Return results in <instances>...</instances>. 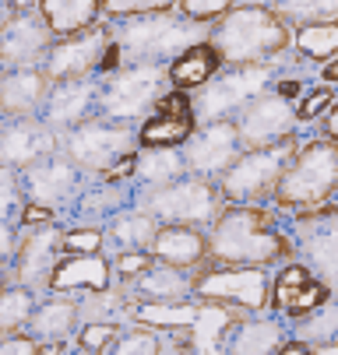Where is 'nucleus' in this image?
<instances>
[{
  "instance_id": "f257e3e1",
  "label": "nucleus",
  "mask_w": 338,
  "mask_h": 355,
  "mask_svg": "<svg viewBox=\"0 0 338 355\" xmlns=\"http://www.w3.org/2000/svg\"><path fill=\"white\" fill-rule=\"evenodd\" d=\"M293 239L264 205H226L208 225V264L215 268H268L293 261Z\"/></svg>"
},
{
  "instance_id": "f03ea898",
  "label": "nucleus",
  "mask_w": 338,
  "mask_h": 355,
  "mask_svg": "<svg viewBox=\"0 0 338 355\" xmlns=\"http://www.w3.org/2000/svg\"><path fill=\"white\" fill-rule=\"evenodd\" d=\"M208 42L222 67H264L293 46V28L275 15V8L251 0L226 11L208 28Z\"/></svg>"
},
{
  "instance_id": "7ed1b4c3",
  "label": "nucleus",
  "mask_w": 338,
  "mask_h": 355,
  "mask_svg": "<svg viewBox=\"0 0 338 355\" xmlns=\"http://www.w3.org/2000/svg\"><path fill=\"white\" fill-rule=\"evenodd\" d=\"M212 25H194L187 18L169 15H144L130 21L113 25V39L124 49V67L127 64H173L183 49L208 42Z\"/></svg>"
},
{
  "instance_id": "20e7f679",
  "label": "nucleus",
  "mask_w": 338,
  "mask_h": 355,
  "mask_svg": "<svg viewBox=\"0 0 338 355\" xmlns=\"http://www.w3.org/2000/svg\"><path fill=\"white\" fill-rule=\"evenodd\" d=\"M338 193V141H307L296 148L293 162L285 166L275 205L289 211H310L321 205H331V197Z\"/></svg>"
},
{
  "instance_id": "39448f33",
  "label": "nucleus",
  "mask_w": 338,
  "mask_h": 355,
  "mask_svg": "<svg viewBox=\"0 0 338 355\" xmlns=\"http://www.w3.org/2000/svg\"><path fill=\"white\" fill-rule=\"evenodd\" d=\"M134 208L149 211L159 225L208 229L226 208V200L219 193V183L201 180V176H183L166 187H141L134 197Z\"/></svg>"
},
{
  "instance_id": "423d86ee",
  "label": "nucleus",
  "mask_w": 338,
  "mask_h": 355,
  "mask_svg": "<svg viewBox=\"0 0 338 355\" xmlns=\"http://www.w3.org/2000/svg\"><path fill=\"white\" fill-rule=\"evenodd\" d=\"M134 151H137V127L106 116H92L74 130L60 134V155L71 159L92 180H103L120 159L134 155Z\"/></svg>"
},
{
  "instance_id": "0eeeda50",
  "label": "nucleus",
  "mask_w": 338,
  "mask_h": 355,
  "mask_svg": "<svg viewBox=\"0 0 338 355\" xmlns=\"http://www.w3.org/2000/svg\"><path fill=\"white\" fill-rule=\"evenodd\" d=\"M99 116L117 123H137L152 116L159 98L173 88L166 64H127L110 78H99Z\"/></svg>"
},
{
  "instance_id": "6e6552de",
  "label": "nucleus",
  "mask_w": 338,
  "mask_h": 355,
  "mask_svg": "<svg viewBox=\"0 0 338 355\" xmlns=\"http://www.w3.org/2000/svg\"><path fill=\"white\" fill-rule=\"evenodd\" d=\"M300 141L285 137L282 144L271 148H257V151H244L215 183L226 205H264L268 197H275L278 180L285 173V166L293 162Z\"/></svg>"
},
{
  "instance_id": "1a4fd4ad",
  "label": "nucleus",
  "mask_w": 338,
  "mask_h": 355,
  "mask_svg": "<svg viewBox=\"0 0 338 355\" xmlns=\"http://www.w3.org/2000/svg\"><path fill=\"white\" fill-rule=\"evenodd\" d=\"M271 85V67H226L219 71L208 85L194 88L190 95V113L198 123H215V120H236L239 110Z\"/></svg>"
},
{
  "instance_id": "9d476101",
  "label": "nucleus",
  "mask_w": 338,
  "mask_h": 355,
  "mask_svg": "<svg viewBox=\"0 0 338 355\" xmlns=\"http://www.w3.org/2000/svg\"><path fill=\"white\" fill-rule=\"evenodd\" d=\"M194 295L201 302H222L233 310L261 313L271 302V282L264 268H215L205 264L194 271Z\"/></svg>"
},
{
  "instance_id": "9b49d317",
  "label": "nucleus",
  "mask_w": 338,
  "mask_h": 355,
  "mask_svg": "<svg viewBox=\"0 0 338 355\" xmlns=\"http://www.w3.org/2000/svg\"><path fill=\"white\" fill-rule=\"evenodd\" d=\"M60 229L57 222H42V225H22L18 229V250L11 261V278L15 285L28 292H50V278L60 261Z\"/></svg>"
},
{
  "instance_id": "f8f14e48",
  "label": "nucleus",
  "mask_w": 338,
  "mask_h": 355,
  "mask_svg": "<svg viewBox=\"0 0 338 355\" xmlns=\"http://www.w3.org/2000/svg\"><path fill=\"white\" fill-rule=\"evenodd\" d=\"M303 264L321 278L328 288H338V208L321 205L300 211L296 218V243Z\"/></svg>"
},
{
  "instance_id": "ddd939ff",
  "label": "nucleus",
  "mask_w": 338,
  "mask_h": 355,
  "mask_svg": "<svg viewBox=\"0 0 338 355\" xmlns=\"http://www.w3.org/2000/svg\"><path fill=\"white\" fill-rule=\"evenodd\" d=\"M296 106L278 92H261L254 103H247L236 116V134L244 151L282 144L285 137H296Z\"/></svg>"
},
{
  "instance_id": "4468645a",
  "label": "nucleus",
  "mask_w": 338,
  "mask_h": 355,
  "mask_svg": "<svg viewBox=\"0 0 338 355\" xmlns=\"http://www.w3.org/2000/svg\"><path fill=\"white\" fill-rule=\"evenodd\" d=\"M113 39V25L103 18L95 21L92 28L78 32V35H67V39H57L50 57H46V74L57 81H85V78H95L99 71V60L106 53V46Z\"/></svg>"
},
{
  "instance_id": "2eb2a0df",
  "label": "nucleus",
  "mask_w": 338,
  "mask_h": 355,
  "mask_svg": "<svg viewBox=\"0 0 338 355\" xmlns=\"http://www.w3.org/2000/svg\"><path fill=\"white\" fill-rule=\"evenodd\" d=\"M239 155H244V144H239V134H236V120L201 123L183 144L187 173L201 180H219Z\"/></svg>"
},
{
  "instance_id": "dca6fc26",
  "label": "nucleus",
  "mask_w": 338,
  "mask_h": 355,
  "mask_svg": "<svg viewBox=\"0 0 338 355\" xmlns=\"http://www.w3.org/2000/svg\"><path fill=\"white\" fill-rule=\"evenodd\" d=\"M57 35L42 21L39 11L25 15H8L4 28H0V64L4 71H25V67H46Z\"/></svg>"
},
{
  "instance_id": "f3484780",
  "label": "nucleus",
  "mask_w": 338,
  "mask_h": 355,
  "mask_svg": "<svg viewBox=\"0 0 338 355\" xmlns=\"http://www.w3.org/2000/svg\"><path fill=\"white\" fill-rule=\"evenodd\" d=\"M22 187H25V200L50 208L57 215V211L74 208L78 193L85 190V173L57 151L53 159H46V162L32 166L28 173H22Z\"/></svg>"
},
{
  "instance_id": "a211bd4d",
  "label": "nucleus",
  "mask_w": 338,
  "mask_h": 355,
  "mask_svg": "<svg viewBox=\"0 0 338 355\" xmlns=\"http://www.w3.org/2000/svg\"><path fill=\"white\" fill-rule=\"evenodd\" d=\"M57 151H60V134L42 116L8 120L0 127V166H8L15 173H28L32 166L53 159Z\"/></svg>"
},
{
  "instance_id": "6ab92c4d",
  "label": "nucleus",
  "mask_w": 338,
  "mask_h": 355,
  "mask_svg": "<svg viewBox=\"0 0 338 355\" xmlns=\"http://www.w3.org/2000/svg\"><path fill=\"white\" fill-rule=\"evenodd\" d=\"M194 113H190V95L180 88H169L152 116H144L137 127V148H183L194 134Z\"/></svg>"
},
{
  "instance_id": "aec40b11",
  "label": "nucleus",
  "mask_w": 338,
  "mask_h": 355,
  "mask_svg": "<svg viewBox=\"0 0 338 355\" xmlns=\"http://www.w3.org/2000/svg\"><path fill=\"white\" fill-rule=\"evenodd\" d=\"M201 302V299H198ZM244 320L239 317V310H233V306H222V302H201L198 306V317H194V324L190 327H183V331H173V338H176V355H229V334H233V327Z\"/></svg>"
},
{
  "instance_id": "412c9836",
  "label": "nucleus",
  "mask_w": 338,
  "mask_h": 355,
  "mask_svg": "<svg viewBox=\"0 0 338 355\" xmlns=\"http://www.w3.org/2000/svg\"><path fill=\"white\" fill-rule=\"evenodd\" d=\"M324 302H331V288L314 278V271L307 264H296V261H289L282 268V275L275 278L271 285V302L268 306H275V313H289L293 320L321 310Z\"/></svg>"
},
{
  "instance_id": "4be33fe9",
  "label": "nucleus",
  "mask_w": 338,
  "mask_h": 355,
  "mask_svg": "<svg viewBox=\"0 0 338 355\" xmlns=\"http://www.w3.org/2000/svg\"><path fill=\"white\" fill-rule=\"evenodd\" d=\"M99 92L103 81L99 78H85V81H57L50 98L42 106V120L50 123L57 134L74 130L78 123L99 116Z\"/></svg>"
},
{
  "instance_id": "5701e85b",
  "label": "nucleus",
  "mask_w": 338,
  "mask_h": 355,
  "mask_svg": "<svg viewBox=\"0 0 338 355\" xmlns=\"http://www.w3.org/2000/svg\"><path fill=\"white\" fill-rule=\"evenodd\" d=\"M53 92V78L46 67H25V71H4L0 78V116L4 120H35L42 116V106Z\"/></svg>"
},
{
  "instance_id": "b1692460",
  "label": "nucleus",
  "mask_w": 338,
  "mask_h": 355,
  "mask_svg": "<svg viewBox=\"0 0 338 355\" xmlns=\"http://www.w3.org/2000/svg\"><path fill=\"white\" fill-rule=\"evenodd\" d=\"M113 288V264L103 253H60L57 271L50 278V292L85 295Z\"/></svg>"
},
{
  "instance_id": "393cba45",
  "label": "nucleus",
  "mask_w": 338,
  "mask_h": 355,
  "mask_svg": "<svg viewBox=\"0 0 338 355\" xmlns=\"http://www.w3.org/2000/svg\"><path fill=\"white\" fill-rule=\"evenodd\" d=\"M149 253L159 264H169V268H180V271H201L208 264V229L159 225Z\"/></svg>"
},
{
  "instance_id": "a878e982",
  "label": "nucleus",
  "mask_w": 338,
  "mask_h": 355,
  "mask_svg": "<svg viewBox=\"0 0 338 355\" xmlns=\"http://www.w3.org/2000/svg\"><path fill=\"white\" fill-rule=\"evenodd\" d=\"M81 327V302L78 295H60L50 292L42 302H35V310L28 317V334L35 341H67Z\"/></svg>"
},
{
  "instance_id": "bb28decb",
  "label": "nucleus",
  "mask_w": 338,
  "mask_h": 355,
  "mask_svg": "<svg viewBox=\"0 0 338 355\" xmlns=\"http://www.w3.org/2000/svg\"><path fill=\"white\" fill-rule=\"evenodd\" d=\"M130 302L141 299H155V302H176V299H190L194 295V271H180L169 264H152L141 278H134L130 285H124Z\"/></svg>"
},
{
  "instance_id": "cd10ccee",
  "label": "nucleus",
  "mask_w": 338,
  "mask_h": 355,
  "mask_svg": "<svg viewBox=\"0 0 338 355\" xmlns=\"http://www.w3.org/2000/svg\"><path fill=\"white\" fill-rule=\"evenodd\" d=\"M39 15L57 39H67L103 21V0H42Z\"/></svg>"
},
{
  "instance_id": "c85d7f7f",
  "label": "nucleus",
  "mask_w": 338,
  "mask_h": 355,
  "mask_svg": "<svg viewBox=\"0 0 338 355\" xmlns=\"http://www.w3.org/2000/svg\"><path fill=\"white\" fill-rule=\"evenodd\" d=\"M201 302H190V299H176V302H155V299H141L130 302V313L127 320L134 327H149V331H183L194 324Z\"/></svg>"
},
{
  "instance_id": "c756f323",
  "label": "nucleus",
  "mask_w": 338,
  "mask_h": 355,
  "mask_svg": "<svg viewBox=\"0 0 338 355\" xmlns=\"http://www.w3.org/2000/svg\"><path fill=\"white\" fill-rule=\"evenodd\" d=\"M183 176H190L183 162V148H137V155H134L137 187H166Z\"/></svg>"
},
{
  "instance_id": "7c9ffc66",
  "label": "nucleus",
  "mask_w": 338,
  "mask_h": 355,
  "mask_svg": "<svg viewBox=\"0 0 338 355\" xmlns=\"http://www.w3.org/2000/svg\"><path fill=\"white\" fill-rule=\"evenodd\" d=\"M106 246H113V253L120 250H149L155 232H159V222L141 211V208H124L120 215H113L106 222Z\"/></svg>"
},
{
  "instance_id": "2f4dec72",
  "label": "nucleus",
  "mask_w": 338,
  "mask_h": 355,
  "mask_svg": "<svg viewBox=\"0 0 338 355\" xmlns=\"http://www.w3.org/2000/svg\"><path fill=\"white\" fill-rule=\"evenodd\" d=\"M222 71V60L212 49V42H198L183 49V53L169 64V85L173 88H201Z\"/></svg>"
},
{
  "instance_id": "473e14b6",
  "label": "nucleus",
  "mask_w": 338,
  "mask_h": 355,
  "mask_svg": "<svg viewBox=\"0 0 338 355\" xmlns=\"http://www.w3.org/2000/svg\"><path fill=\"white\" fill-rule=\"evenodd\" d=\"M285 341L282 320H254L244 317L229 334V355H275V348Z\"/></svg>"
},
{
  "instance_id": "72a5a7b5",
  "label": "nucleus",
  "mask_w": 338,
  "mask_h": 355,
  "mask_svg": "<svg viewBox=\"0 0 338 355\" xmlns=\"http://www.w3.org/2000/svg\"><path fill=\"white\" fill-rule=\"evenodd\" d=\"M124 190H120V183H106V180H95L92 187H85L81 193H78V200H74V215L81 218L78 225H99V218H113V215H120L124 208Z\"/></svg>"
},
{
  "instance_id": "f704fd0d",
  "label": "nucleus",
  "mask_w": 338,
  "mask_h": 355,
  "mask_svg": "<svg viewBox=\"0 0 338 355\" xmlns=\"http://www.w3.org/2000/svg\"><path fill=\"white\" fill-rule=\"evenodd\" d=\"M275 15L289 28L338 21V0H275Z\"/></svg>"
},
{
  "instance_id": "c9c22d12",
  "label": "nucleus",
  "mask_w": 338,
  "mask_h": 355,
  "mask_svg": "<svg viewBox=\"0 0 338 355\" xmlns=\"http://www.w3.org/2000/svg\"><path fill=\"white\" fill-rule=\"evenodd\" d=\"M293 46L307 60H335L338 57V21L293 28Z\"/></svg>"
},
{
  "instance_id": "e433bc0d",
  "label": "nucleus",
  "mask_w": 338,
  "mask_h": 355,
  "mask_svg": "<svg viewBox=\"0 0 338 355\" xmlns=\"http://www.w3.org/2000/svg\"><path fill=\"white\" fill-rule=\"evenodd\" d=\"M35 310V292L22 285H8L0 292V338L28 331V317Z\"/></svg>"
},
{
  "instance_id": "4c0bfd02",
  "label": "nucleus",
  "mask_w": 338,
  "mask_h": 355,
  "mask_svg": "<svg viewBox=\"0 0 338 355\" xmlns=\"http://www.w3.org/2000/svg\"><path fill=\"white\" fill-rule=\"evenodd\" d=\"M296 338L307 341L310 348L328 345V341H338V302H324L321 310L300 317L296 320Z\"/></svg>"
},
{
  "instance_id": "58836bf2",
  "label": "nucleus",
  "mask_w": 338,
  "mask_h": 355,
  "mask_svg": "<svg viewBox=\"0 0 338 355\" xmlns=\"http://www.w3.org/2000/svg\"><path fill=\"white\" fill-rule=\"evenodd\" d=\"M120 338H124L120 320H88L78 327V348L85 355H106V352H113V345Z\"/></svg>"
},
{
  "instance_id": "ea45409f",
  "label": "nucleus",
  "mask_w": 338,
  "mask_h": 355,
  "mask_svg": "<svg viewBox=\"0 0 338 355\" xmlns=\"http://www.w3.org/2000/svg\"><path fill=\"white\" fill-rule=\"evenodd\" d=\"M176 11V0H103V18L110 25L144 18V15H169Z\"/></svg>"
},
{
  "instance_id": "a19ab883",
  "label": "nucleus",
  "mask_w": 338,
  "mask_h": 355,
  "mask_svg": "<svg viewBox=\"0 0 338 355\" xmlns=\"http://www.w3.org/2000/svg\"><path fill=\"white\" fill-rule=\"evenodd\" d=\"M233 8H236V0H176L180 18L194 21V25H215Z\"/></svg>"
},
{
  "instance_id": "79ce46f5",
  "label": "nucleus",
  "mask_w": 338,
  "mask_h": 355,
  "mask_svg": "<svg viewBox=\"0 0 338 355\" xmlns=\"http://www.w3.org/2000/svg\"><path fill=\"white\" fill-rule=\"evenodd\" d=\"M106 232L99 225H74L60 236V253H103Z\"/></svg>"
},
{
  "instance_id": "37998d69",
  "label": "nucleus",
  "mask_w": 338,
  "mask_h": 355,
  "mask_svg": "<svg viewBox=\"0 0 338 355\" xmlns=\"http://www.w3.org/2000/svg\"><path fill=\"white\" fill-rule=\"evenodd\" d=\"M25 205V187H22V173L0 166V215H8L18 222V211Z\"/></svg>"
},
{
  "instance_id": "c03bdc74",
  "label": "nucleus",
  "mask_w": 338,
  "mask_h": 355,
  "mask_svg": "<svg viewBox=\"0 0 338 355\" xmlns=\"http://www.w3.org/2000/svg\"><path fill=\"white\" fill-rule=\"evenodd\" d=\"M113 275L124 282V285H130L134 278H141L144 271H149L155 261H152V253L149 250H120V253H113Z\"/></svg>"
},
{
  "instance_id": "a18cd8bd",
  "label": "nucleus",
  "mask_w": 338,
  "mask_h": 355,
  "mask_svg": "<svg viewBox=\"0 0 338 355\" xmlns=\"http://www.w3.org/2000/svg\"><path fill=\"white\" fill-rule=\"evenodd\" d=\"M328 106H335V88H331V85H321V88L307 92L300 103H296V120H300V123H310V120H317Z\"/></svg>"
},
{
  "instance_id": "49530a36",
  "label": "nucleus",
  "mask_w": 338,
  "mask_h": 355,
  "mask_svg": "<svg viewBox=\"0 0 338 355\" xmlns=\"http://www.w3.org/2000/svg\"><path fill=\"white\" fill-rule=\"evenodd\" d=\"M35 352H39V341L28 331L0 338V355H35Z\"/></svg>"
},
{
  "instance_id": "de8ad7c7",
  "label": "nucleus",
  "mask_w": 338,
  "mask_h": 355,
  "mask_svg": "<svg viewBox=\"0 0 338 355\" xmlns=\"http://www.w3.org/2000/svg\"><path fill=\"white\" fill-rule=\"evenodd\" d=\"M15 250H18V222L0 215V261H15Z\"/></svg>"
},
{
  "instance_id": "09e8293b",
  "label": "nucleus",
  "mask_w": 338,
  "mask_h": 355,
  "mask_svg": "<svg viewBox=\"0 0 338 355\" xmlns=\"http://www.w3.org/2000/svg\"><path fill=\"white\" fill-rule=\"evenodd\" d=\"M57 215L50 208H42V205H32V200H25L22 211H18V222L22 225H42V222H53Z\"/></svg>"
},
{
  "instance_id": "8fccbe9b",
  "label": "nucleus",
  "mask_w": 338,
  "mask_h": 355,
  "mask_svg": "<svg viewBox=\"0 0 338 355\" xmlns=\"http://www.w3.org/2000/svg\"><path fill=\"white\" fill-rule=\"evenodd\" d=\"M134 155H137V151H134ZM134 155H127V159H120L103 180L106 183H127V180H134Z\"/></svg>"
},
{
  "instance_id": "3c124183",
  "label": "nucleus",
  "mask_w": 338,
  "mask_h": 355,
  "mask_svg": "<svg viewBox=\"0 0 338 355\" xmlns=\"http://www.w3.org/2000/svg\"><path fill=\"white\" fill-rule=\"evenodd\" d=\"M275 355H310V345L307 341H282L278 348H275Z\"/></svg>"
},
{
  "instance_id": "603ef678",
  "label": "nucleus",
  "mask_w": 338,
  "mask_h": 355,
  "mask_svg": "<svg viewBox=\"0 0 338 355\" xmlns=\"http://www.w3.org/2000/svg\"><path fill=\"white\" fill-rule=\"evenodd\" d=\"M42 0H8V11L11 15H25V11H39Z\"/></svg>"
},
{
  "instance_id": "864d4df0",
  "label": "nucleus",
  "mask_w": 338,
  "mask_h": 355,
  "mask_svg": "<svg viewBox=\"0 0 338 355\" xmlns=\"http://www.w3.org/2000/svg\"><path fill=\"white\" fill-rule=\"evenodd\" d=\"M324 134H328V141H338V103L331 106V113L324 120Z\"/></svg>"
},
{
  "instance_id": "5fc2aeb1",
  "label": "nucleus",
  "mask_w": 338,
  "mask_h": 355,
  "mask_svg": "<svg viewBox=\"0 0 338 355\" xmlns=\"http://www.w3.org/2000/svg\"><path fill=\"white\" fill-rule=\"evenodd\" d=\"M275 92H278L282 98H289L293 92H300V81H278V85H275Z\"/></svg>"
},
{
  "instance_id": "6e6d98bb",
  "label": "nucleus",
  "mask_w": 338,
  "mask_h": 355,
  "mask_svg": "<svg viewBox=\"0 0 338 355\" xmlns=\"http://www.w3.org/2000/svg\"><path fill=\"white\" fill-rule=\"evenodd\" d=\"M8 285H15V278H11V264H8V261H0V292H4Z\"/></svg>"
},
{
  "instance_id": "4d7b16f0",
  "label": "nucleus",
  "mask_w": 338,
  "mask_h": 355,
  "mask_svg": "<svg viewBox=\"0 0 338 355\" xmlns=\"http://www.w3.org/2000/svg\"><path fill=\"white\" fill-rule=\"evenodd\" d=\"M310 355H338V341H328V345H317V348H310Z\"/></svg>"
},
{
  "instance_id": "13d9d810",
  "label": "nucleus",
  "mask_w": 338,
  "mask_h": 355,
  "mask_svg": "<svg viewBox=\"0 0 338 355\" xmlns=\"http://www.w3.org/2000/svg\"><path fill=\"white\" fill-rule=\"evenodd\" d=\"M324 78H328V81H338V57H335V64L324 71Z\"/></svg>"
},
{
  "instance_id": "bf43d9fd",
  "label": "nucleus",
  "mask_w": 338,
  "mask_h": 355,
  "mask_svg": "<svg viewBox=\"0 0 338 355\" xmlns=\"http://www.w3.org/2000/svg\"><path fill=\"white\" fill-rule=\"evenodd\" d=\"M8 15H11V11H8V4H4V0H0V28H4V21H8Z\"/></svg>"
},
{
  "instance_id": "052dcab7",
  "label": "nucleus",
  "mask_w": 338,
  "mask_h": 355,
  "mask_svg": "<svg viewBox=\"0 0 338 355\" xmlns=\"http://www.w3.org/2000/svg\"><path fill=\"white\" fill-rule=\"evenodd\" d=\"M0 78H4V64H0Z\"/></svg>"
},
{
  "instance_id": "680f3d73",
  "label": "nucleus",
  "mask_w": 338,
  "mask_h": 355,
  "mask_svg": "<svg viewBox=\"0 0 338 355\" xmlns=\"http://www.w3.org/2000/svg\"><path fill=\"white\" fill-rule=\"evenodd\" d=\"M254 4H264V0H254Z\"/></svg>"
},
{
  "instance_id": "e2e57ef3",
  "label": "nucleus",
  "mask_w": 338,
  "mask_h": 355,
  "mask_svg": "<svg viewBox=\"0 0 338 355\" xmlns=\"http://www.w3.org/2000/svg\"><path fill=\"white\" fill-rule=\"evenodd\" d=\"M78 355H85V352H78Z\"/></svg>"
},
{
  "instance_id": "0e129e2a",
  "label": "nucleus",
  "mask_w": 338,
  "mask_h": 355,
  "mask_svg": "<svg viewBox=\"0 0 338 355\" xmlns=\"http://www.w3.org/2000/svg\"><path fill=\"white\" fill-rule=\"evenodd\" d=\"M4 4H8V0H4Z\"/></svg>"
}]
</instances>
